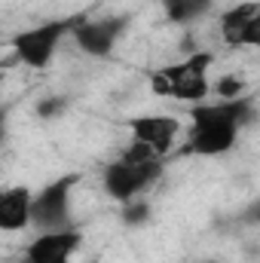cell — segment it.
<instances>
[{"label": "cell", "instance_id": "cell-7", "mask_svg": "<svg viewBox=\"0 0 260 263\" xmlns=\"http://www.w3.org/2000/svg\"><path fill=\"white\" fill-rule=\"evenodd\" d=\"M217 28H220V40L230 49L260 46V3L245 0V3H236L230 9H224L220 18H217Z\"/></svg>", "mask_w": 260, "mask_h": 263}, {"label": "cell", "instance_id": "cell-10", "mask_svg": "<svg viewBox=\"0 0 260 263\" xmlns=\"http://www.w3.org/2000/svg\"><path fill=\"white\" fill-rule=\"evenodd\" d=\"M31 196L34 190L25 184L0 187V230L3 233H18L31 227Z\"/></svg>", "mask_w": 260, "mask_h": 263}, {"label": "cell", "instance_id": "cell-17", "mask_svg": "<svg viewBox=\"0 0 260 263\" xmlns=\"http://www.w3.org/2000/svg\"><path fill=\"white\" fill-rule=\"evenodd\" d=\"M199 263H217V260H199Z\"/></svg>", "mask_w": 260, "mask_h": 263}, {"label": "cell", "instance_id": "cell-5", "mask_svg": "<svg viewBox=\"0 0 260 263\" xmlns=\"http://www.w3.org/2000/svg\"><path fill=\"white\" fill-rule=\"evenodd\" d=\"M165 162L162 159H150V162H126V159H114L101 168V187L104 193L117 202H129L135 196H144L159 178H162Z\"/></svg>", "mask_w": 260, "mask_h": 263}, {"label": "cell", "instance_id": "cell-13", "mask_svg": "<svg viewBox=\"0 0 260 263\" xmlns=\"http://www.w3.org/2000/svg\"><path fill=\"white\" fill-rule=\"evenodd\" d=\"M217 98H239V95H245V80L242 77H233V73H227V77H220L217 80Z\"/></svg>", "mask_w": 260, "mask_h": 263}, {"label": "cell", "instance_id": "cell-4", "mask_svg": "<svg viewBox=\"0 0 260 263\" xmlns=\"http://www.w3.org/2000/svg\"><path fill=\"white\" fill-rule=\"evenodd\" d=\"M77 184H80L77 172L43 184L31 196V227H37V230H67V227H77L73 217H70V196H73Z\"/></svg>", "mask_w": 260, "mask_h": 263}, {"label": "cell", "instance_id": "cell-1", "mask_svg": "<svg viewBox=\"0 0 260 263\" xmlns=\"http://www.w3.org/2000/svg\"><path fill=\"white\" fill-rule=\"evenodd\" d=\"M254 95L239 98H217V101H199L190 104V129L184 156H224L236 147L239 132L254 117Z\"/></svg>", "mask_w": 260, "mask_h": 263}, {"label": "cell", "instance_id": "cell-15", "mask_svg": "<svg viewBox=\"0 0 260 263\" xmlns=\"http://www.w3.org/2000/svg\"><path fill=\"white\" fill-rule=\"evenodd\" d=\"M6 117H9V107H0V141L6 135Z\"/></svg>", "mask_w": 260, "mask_h": 263}, {"label": "cell", "instance_id": "cell-8", "mask_svg": "<svg viewBox=\"0 0 260 263\" xmlns=\"http://www.w3.org/2000/svg\"><path fill=\"white\" fill-rule=\"evenodd\" d=\"M83 245V230L67 227V230H40L28 248L22 263H70L73 254Z\"/></svg>", "mask_w": 260, "mask_h": 263}, {"label": "cell", "instance_id": "cell-6", "mask_svg": "<svg viewBox=\"0 0 260 263\" xmlns=\"http://www.w3.org/2000/svg\"><path fill=\"white\" fill-rule=\"evenodd\" d=\"M132 18H135L132 12H114V15H101V18L83 15L80 25L70 31V37H73L77 49L86 52L89 59H107L117 49V43L126 37Z\"/></svg>", "mask_w": 260, "mask_h": 263}, {"label": "cell", "instance_id": "cell-3", "mask_svg": "<svg viewBox=\"0 0 260 263\" xmlns=\"http://www.w3.org/2000/svg\"><path fill=\"white\" fill-rule=\"evenodd\" d=\"M83 12L80 15H65V18H52V22H43L37 28H28V31H18L12 34L9 46L15 52V62L31 70H43V67L52 65L62 40L70 37V31L80 25Z\"/></svg>", "mask_w": 260, "mask_h": 263}, {"label": "cell", "instance_id": "cell-9", "mask_svg": "<svg viewBox=\"0 0 260 263\" xmlns=\"http://www.w3.org/2000/svg\"><path fill=\"white\" fill-rule=\"evenodd\" d=\"M126 126H129L135 141L147 144V147H150L153 153H159V156H165V153L175 147L178 135L184 129V123H181L178 117H169V114H141V117H132Z\"/></svg>", "mask_w": 260, "mask_h": 263}, {"label": "cell", "instance_id": "cell-16", "mask_svg": "<svg viewBox=\"0 0 260 263\" xmlns=\"http://www.w3.org/2000/svg\"><path fill=\"white\" fill-rule=\"evenodd\" d=\"M3 83H6V70L0 67V89H3Z\"/></svg>", "mask_w": 260, "mask_h": 263}, {"label": "cell", "instance_id": "cell-14", "mask_svg": "<svg viewBox=\"0 0 260 263\" xmlns=\"http://www.w3.org/2000/svg\"><path fill=\"white\" fill-rule=\"evenodd\" d=\"M62 104H65V101H43V104H40L37 110H40L43 117H49V114H55V110H62Z\"/></svg>", "mask_w": 260, "mask_h": 263}, {"label": "cell", "instance_id": "cell-12", "mask_svg": "<svg viewBox=\"0 0 260 263\" xmlns=\"http://www.w3.org/2000/svg\"><path fill=\"white\" fill-rule=\"evenodd\" d=\"M120 217L126 227H144L150 220V202L144 196H135L129 202H120Z\"/></svg>", "mask_w": 260, "mask_h": 263}, {"label": "cell", "instance_id": "cell-11", "mask_svg": "<svg viewBox=\"0 0 260 263\" xmlns=\"http://www.w3.org/2000/svg\"><path fill=\"white\" fill-rule=\"evenodd\" d=\"M159 3H162L165 18H169L172 25H181V28L199 22V18L214 6V0H159Z\"/></svg>", "mask_w": 260, "mask_h": 263}, {"label": "cell", "instance_id": "cell-2", "mask_svg": "<svg viewBox=\"0 0 260 263\" xmlns=\"http://www.w3.org/2000/svg\"><path fill=\"white\" fill-rule=\"evenodd\" d=\"M211 65H214L211 52H190L181 62H172V65H162L159 70H153L150 89H153V95H162V98L199 104L211 92V83H208Z\"/></svg>", "mask_w": 260, "mask_h": 263}]
</instances>
